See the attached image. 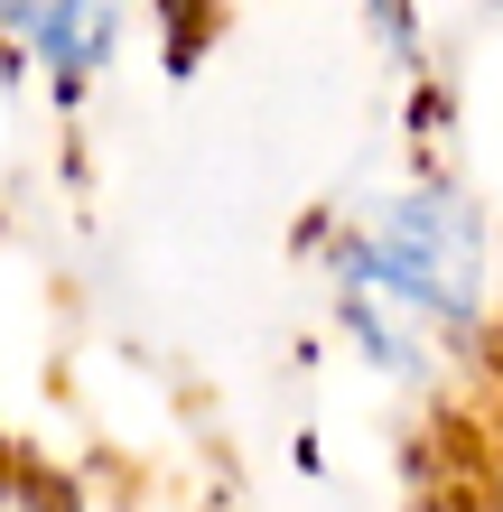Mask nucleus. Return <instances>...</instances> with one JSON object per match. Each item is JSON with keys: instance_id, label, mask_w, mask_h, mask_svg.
Returning a JSON list of instances; mask_svg holds the SVG:
<instances>
[{"instance_id": "f03ea898", "label": "nucleus", "mask_w": 503, "mask_h": 512, "mask_svg": "<svg viewBox=\"0 0 503 512\" xmlns=\"http://www.w3.org/2000/svg\"><path fill=\"white\" fill-rule=\"evenodd\" d=\"M19 38L56 66V94H84V75L112 56V0H19Z\"/></svg>"}, {"instance_id": "f257e3e1", "label": "nucleus", "mask_w": 503, "mask_h": 512, "mask_svg": "<svg viewBox=\"0 0 503 512\" xmlns=\"http://www.w3.org/2000/svg\"><path fill=\"white\" fill-rule=\"evenodd\" d=\"M485 289H494L485 215L457 177H420V187L382 196L336 243V317L364 345V364L392 382H429L438 364H457L485 326Z\"/></svg>"}]
</instances>
